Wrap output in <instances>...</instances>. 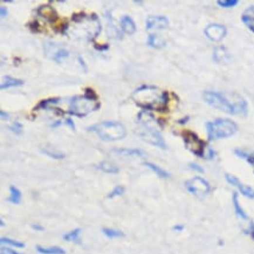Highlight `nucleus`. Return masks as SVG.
Instances as JSON below:
<instances>
[{"label": "nucleus", "mask_w": 254, "mask_h": 254, "mask_svg": "<svg viewBox=\"0 0 254 254\" xmlns=\"http://www.w3.org/2000/svg\"><path fill=\"white\" fill-rule=\"evenodd\" d=\"M97 169L102 170L103 172H106V174H111V175H115V174H118L120 172V169L115 165V164L110 163V162H107V161H103L101 162L96 165Z\"/></svg>", "instance_id": "aec40b11"}, {"label": "nucleus", "mask_w": 254, "mask_h": 254, "mask_svg": "<svg viewBox=\"0 0 254 254\" xmlns=\"http://www.w3.org/2000/svg\"><path fill=\"white\" fill-rule=\"evenodd\" d=\"M124 193V187L118 185V186H115L114 189H112V191L108 195V198H114V197H117V196H122Z\"/></svg>", "instance_id": "2f4dec72"}, {"label": "nucleus", "mask_w": 254, "mask_h": 254, "mask_svg": "<svg viewBox=\"0 0 254 254\" xmlns=\"http://www.w3.org/2000/svg\"><path fill=\"white\" fill-rule=\"evenodd\" d=\"M189 167H190V169H191V170H193V171L199 172V174H203V172H204L203 167H201V166L199 165V164H197V163H189Z\"/></svg>", "instance_id": "72a5a7b5"}, {"label": "nucleus", "mask_w": 254, "mask_h": 254, "mask_svg": "<svg viewBox=\"0 0 254 254\" xmlns=\"http://www.w3.org/2000/svg\"><path fill=\"white\" fill-rule=\"evenodd\" d=\"M112 152L122 156V157H143L144 156V152L141 149L121 148V149H114L112 150Z\"/></svg>", "instance_id": "dca6fc26"}, {"label": "nucleus", "mask_w": 254, "mask_h": 254, "mask_svg": "<svg viewBox=\"0 0 254 254\" xmlns=\"http://www.w3.org/2000/svg\"><path fill=\"white\" fill-rule=\"evenodd\" d=\"M40 151L42 152V154L47 155L48 157L51 158H54V160H63L65 158V154L61 151H57V150H54L52 146H46V148H41Z\"/></svg>", "instance_id": "4be33fe9"}, {"label": "nucleus", "mask_w": 254, "mask_h": 254, "mask_svg": "<svg viewBox=\"0 0 254 254\" xmlns=\"http://www.w3.org/2000/svg\"><path fill=\"white\" fill-rule=\"evenodd\" d=\"M144 165L148 166L150 170H152V171H154L155 174L158 176V177H161V178H169L170 177L169 172L165 171V170H164V169H162L161 166L156 165V164H154V163H150V162H145V163H144Z\"/></svg>", "instance_id": "5701e85b"}, {"label": "nucleus", "mask_w": 254, "mask_h": 254, "mask_svg": "<svg viewBox=\"0 0 254 254\" xmlns=\"http://www.w3.org/2000/svg\"><path fill=\"white\" fill-rule=\"evenodd\" d=\"M217 4L220 7L224 8H231V7H235L236 5L239 4L238 0H218Z\"/></svg>", "instance_id": "7c9ffc66"}, {"label": "nucleus", "mask_w": 254, "mask_h": 254, "mask_svg": "<svg viewBox=\"0 0 254 254\" xmlns=\"http://www.w3.org/2000/svg\"><path fill=\"white\" fill-rule=\"evenodd\" d=\"M102 233L107 236V238H110V239L122 238V236H124V233L122 231L116 229H108V227H105V229L102 230Z\"/></svg>", "instance_id": "bb28decb"}, {"label": "nucleus", "mask_w": 254, "mask_h": 254, "mask_svg": "<svg viewBox=\"0 0 254 254\" xmlns=\"http://www.w3.org/2000/svg\"><path fill=\"white\" fill-rule=\"evenodd\" d=\"M61 123H62L61 121H57V122H55L54 124H52V128H56V127H59Z\"/></svg>", "instance_id": "37998d69"}, {"label": "nucleus", "mask_w": 254, "mask_h": 254, "mask_svg": "<svg viewBox=\"0 0 254 254\" xmlns=\"http://www.w3.org/2000/svg\"><path fill=\"white\" fill-rule=\"evenodd\" d=\"M0 241H1V244L2 245H11V246H13V247H18V248H22V247H25V244L24 242H21V241H18V240H13V239H10V238H4V236H2L1 239H0Z\"/></svg>", "instance_id": "c85d7f7f"}, {"label": "nucleus", "mask_w": 254, "mask_h": 254, "mask_svg": "<svg viewBox=\"0 0 254 254\" xmlns=\"http://www.w3.org/2000/svg\"><path fill=\"white\" fill-rule=\"evenodd\" d=\"M45 52L47 57H50V59L56 62H60L62 59L69 56V51L67 48H63L61 46L53 44V42H46Z\"/></svg>", "instance_id": "1a4fd4ad"}, {"label": "nucleus", "mask_w": 254, "mask_h": 254, "mask_svg": "<svg viewBox=\"0 0 254 254\" xmlns=\"http://www.w3.org/2000/svg\"><path fill=\"white\" fill-rule=\"evenodd\" d=\"M225 178H226L227 183L231 184L232 186H236V189L240 191L242 196H245V197L250 198V199L254 198V190L252 189V187L248 186V185H245L244 183H241V181H239L236 177H235L233 175L226 174V175H225Z\"/></svg>", "instance_id": "9b49d317"}, {"label": "nucleus", "mask_w": 254, "mask_h": 254, "mask_svg": "<svg viewBox=\"0 0 254 254\" xmlns=\"http://www.w3.org/2000/svg\"><path fill=\"white\" fill-rule=\"evenodd\" d=\"M215 157V151H213L212 149H209V154H207V158H209V160H211V158H213Z\"/></svg>", "instance_id": "a19ab883"}, {"label": "nucleus", "mask_w": 254, "mask_h": 254, "mask_svg": "<svg viewBox=\"0 0 254 254\" xmlns=\"http://www.w3.org/2000/svg\"><path fill=\"white\" fill-rule=\"evenodd\" d=\"M24 85V81L20 79H14L12 76H5L2 79V83L0 86V89L5 91V89L13 88V87H20V86Z\"/></svg>", "instance_id": "f3484780"}, {"label": "nucleus", "mask_w": 254, "mask_h": 254, "mask_svg": "<svg viewBox=\"0 0 254 254\" xmlns=\"http://www.w3.org/2000/svg\"><path fill=\"white\" fill-rule=\"evenodd\" d=\"M66 124V126H68L69 128L72 129V130H75V123H74V121L72 120V118H66L65 120V122H63Z\"/></svg>", "instance_id": "c9c22d12"}, {"label": "nucleus", "mask_w": 254, "mask_h": 254, "mask_svg": "<svg viewBox=\"0 0 254 254\" xmlns=\"http://www.w3.org/2000/svg\"><path fill=\"white\" fill-rule=\"evenodd\" d=\"M174 231H176V232H181V231L184 230V226L183 225H176V226H174V229H172Z\"/></svg>", "instance_id": "4c0bfd02"}, {"label": "nucleus", "mask_w": 254, "mask_h": 254, "mask_svg": "<svg viewBox=\"0 0 254 254\" xmlns=\"http://www.w3.org/2000/svg\"><path fill=\"white\" fill-rule=\"evenodd\" d=\"M100 107L101 103L97 100L96 94L94 93L93 89L87 88L83 95H76V96L72 97L71 102H69L68 114L72 116L83 118L88 116L91 112L96 111L97 109H100Z\"/></svg>", "instance_id": "7ed1b4c3"}, {"label": "nucleus", "mask_w": 254, "mask_h": 254, "mask_svg": "<svg viewBox=\"0 0 254 254\" xmlns=\"http://www.w3.org/2000/svg\"><path fill=\"white\" fill-rule=\"evenodd\" d=\"M205 36H206L207 39H210L211 41L219 42L226 36L227 30L224 25L220 24H210L205 27L204 30Z\"/></svg>", "instance_id": "9d476101"}, {"label": "nucleus", "mask_w": 254, "mask_h": 254, "mask_svg": "<svg viewBox=\"0 0 254 254\" xmlns=\"http://www.w3.org/2000/svg\"><path fill=\"white\" fill-rule=\"evenodd\" d=\"M36 251L41 254H66L65 250L59 246H52V247L36 246Z\"/></svg>", "instance_id": "393cba45"}, {"label": "nucleus", "mask_w": 254, "mask_h": 254, "mask_svg": "<svg viewBox=\"0 0 254 254\" xmlns=\"http://www.w3.org/2000/svg\"><path fill=\"white\" fill-rule=\"evenodd\" d=\"M0 226H1V227L5 226V223H4V220H2V219H0Z\"/></svg>", "instance_id": "c03bdc74"}, {"label": "nucleus", "mask_w": 254, "mask_h": 254, "mask_svg": "<svg viewBox=\"0 0 254 254\" xmlns=\"http://www.w3.org/2000/svg\"><path fill=\"white\" fill-rule=\"evenodd\" d=\"M207 105L231 115H246L248 106L246 100L236 93L206 91L203 94Z\"/></svg>", "instance_id": "f257e3e1"}, {"label": "nucleus", "mask_w": 254, "mask_h": 254, "mask_svg": "<svg viewBox=\"0 0 254 254\" xmlns=\"http://www.w3.org/2000/svg\"><path fill=\"white\" fill-rule=\"evenodd\" d=\"M60 101H61V99H59V97H56V99L44 100V101H41V102L37 103L36 108H34V110H40V109H44V110H48L50 106L56 105V103H59Z\"/></svg>", "instance_id": "a878e982"}, {"label": "nucleus", "mask_w": 254, "mask_h": 254, "mask_svg": "<svg viewBox=\"0 0 254 254\" xmlns=\"http://www.w3.org/2000/svg\"><path fill=\"white\" fill-rule=\"evenodd\" d=\"M232 203H233V207H235V211H236V215L238 216L239 218L244 219V220H247L248 219V216L246 215V212H245L244 209L241 207L240 203H239V198H238V193L235 192L232 196Z\"/></svg>", "instance_id": "a211bd4d"}, {"label": "nucleus", "mask_w": 254, "mask_h": 254, "mask_svg": "<svg viewBox=\"0 0 254 254\" xmlns=\"http://www.w3.org/2000/svg\"><path fill=\"white\" fill-rule=\"evenodd\" d=\"M32 229H33V230H36V231H44V227L40 226V225H37V224L32 225Z\"/></svg>", "instance_id": "ea45409f"}, {"label": "nucleus", "mask_w": 254, "mask_h": 254, "mask_svg": "<svg viewBox=\"0 0 254 254\" xmlns=\"http://www.w3.org/2000/svg\"><path fill=\"white\" fill-rule=\"evenodd\" d=\"M241 21L246 25V27L254 33V5L247 7L241 16Z\"/></svg>", "instance_id": "2eb2a0df"}, {"label": "nucleus", "mask_w": 254, "mask_h": 254, "mask_svg": "<svg viewBox=\"0 0 254 254\" xmlns=\"http://www.w3.org/2000/svg\"><path fill=\"white\" fill-rule=\"evenodd\" d=\"M226 56V51H225L224 47H218L215 50V53H213V59L216 60L217 62H221Z\"/></svg>", "instance_id": "c756f323"}, {"label": "nucleus", "mask_w": 254, "mask_h": 254, "mask_svg": "<svg viewBox=\"0 0 254 254\" xmlns=\"http://www.w3.org/2000/svg\"><path fill=\"white\" fill-rule=\"evenodd\" d=\"M1 254H22V253H19L17 252V251L12 250V248H8V247H2L1 248Z\"/></svg>", "instance_id": "f704fd0d"}, {"label": "nucleus", "mask_w": 254, "mask_h": 254, "mask_svg": "<svg viewBox=\"0 0 254 254\" xmlns=\"http://www.w3.org/2000/svg\"><path fill=\"white\" fill-rule=\"evenodd\" d=\"M80 235H81V230L80 229H75L73 231H71V232L66 233L65 236H63V239H65L66 241H75L77 242V244H80Z\"/></svg>", "instance_id": "cd10ccee"}, {"label": "nucleus", "mask_w": 254, "mask_h": 254, "mask_svg": "<svg viewBox=\"0 0 254 254\" xmlns=\"http://www.w3.org/2000/svg\"><path fill=\"white\" fill-rule=\"evenodd\" d=\"M207 137L210 141L229 138L238 131V124L230 118H217L206 123Z\"/></svg>", "instance_id": "423d86ee"}, {"label": "nucleus", "mask_w": 254, "mask_h": 254, "mask_svg": "<svg viewBox=\"0 0 254 254\" xmlns=\"http://www.w3.org/2000/svg\"><path fill=\"white\" fill-rule=\"evenodd\" d=\"M142 114L145 118L138 116L140 127L135 130V132L140 136L141 140L150 144V145L157 146V148L161 149H166V143L164 141L163 136H162V134L158 131L157 128H155V127H152L150 124V122L155 121V117L145 111H142Z\"/></svg>", "instance_id": "20e7f679"}, {"label": "nucleus", "mask_w": 254, "mask_h": 254, "mask_svg": "<svg viewBox=\"0 0 254 254\" xmlns=\"http://www.w3.org/2000/svg\"><path fill=\"white\" fill-rule=\"evenodd\" d=\"M146 44H148V46H150V47H152V48H163L166 46V42L164 41L161 36H158L157 34H155V33L149 34L148 42H146Z\"/></svg>", "instance_id": "6ab92c4d"}, {"label": "nucleus", "mask_w": 254, "mask_h": 254, "mask_svg": "<svg viewBox=\"0 0 254 254\" xmlns=\"http://www.w3.org/2000/svg\"><path fill=\"white\" fill-rule=\"evenodd\" d=\"M0 116H1V120H7L10 115H8L7 112H5L4 110H1V111H0Z\"/></svg>", "instance_id": "58836bf2"}, {"label": "nucleus", "mask_w": 254, "mask_h": 254, "mask_svg": "<svg viewBox=\"0 0 254 254\" xmlns=\"http://www.w3.org/2000/svg\"><path fill=\"white\" fill-rule=\"evenodd\" d=\"M22 128H24V127H22V124L20 123V122H14L12 126H10V130L12 131V132H14V134H16V135L21 134Z\"/></svg>", "instance_id": "473e14b6"}, {"label": "nucleus", "mask_w": 254, "mask_h": 254, "mask_svg": "<svg viewBox=\"0 0 254 254\" xmlns=\"http://www.w3.org/2000/svg\"><path fill=\"white\" fill-rule=\"evenodd\" d=\"M169 26V20L164 16H150L145 21L146 31L164 30Z\"/></svg>", "instance_id": "f8f14e48"}, {"label": "nucleus", "mask_w": 254, "mask_h": 254, "mask_svg": "<svg viewBox=\"0 0 254 254\" xmlns=\"http://www.w3.org/2000/svg\"><path fill=\"white\" fill-rule=\"evenodd\" d=\"M36 12L40 17H42L45 20H47V21L54 22L57 20L56 11L54 10V7L51 6V5H41V6L37 8Z\"/></svg>", "instance_id": "ddd939ff"}, {"label": "nucleus", "mask_w": 254, "mask_h": 254, "mask_svg": "<svg viewBox=\"0 0 254 254\" xmlns=\"http://www.w3.org/2000/svg\"><path fill=\"white\" fill-rule=\"evenodd\" d=\"M131 99L140 108L145 110H165L169 103V95L155 86H141L135 89Z\"/></svg>", "instance_id": "f03ea898"}, {"label": "nucleus", "mask_w": 254, "mask_h": 254, "mask_svg": "<svg viewBox=\"0 0 254 254\" xmlns=\"http://www.w3.org/2000/svg\"><path fill=\"white\" fill-rule=\"evenodd\" d=\"M235 154L238 156L239 158H242V160L246 161L248 164H251V165L253 166V171H254V154L245 149H236Z\"/></svg>", "instance_id": "412c9836"}, {"label": "nucleus", "mask_w": 254, "mask_h": 254, "mask_svg": "<svg viewBox=\"0 0 254 254\" xmlns=\"http://www.w3.org/2000/svg\"><path fill=\"white\" fill-rule=\"evenodd\" d=\"M87 130L93 131L99 136L101 140L107 142H114V141L122 140L126 137L127 130L122 123L117 121H105L94 126L88 127Z\"/></svg>", "instance_id": "39448f33"}, {"label": "nucleus", "mask_w": 254, "mask_h": 254, "mask_svg": "<svg viewBox=\"0 0 254 254\" xmlns=\"http://www.w3.org/2000/svg\"><path fill=\"white\" fill-rule=\"evenodd\" d=\"M120 25L124 33L129 34V36H132V34L136 32V24H135L134 20L129 16H123L122 18H121Z\"/></svg>", "instance_id": "4468645a"}, {"label": "nucleus", "mask_w": 254, "mask_h": 254, "mask_svg": "<svg viewBox=\"0 0 254 254\" xmlns=\"http://www.w3.org/2000/svg\"><path fill=\"white\" fill-rule=\"evenodd\" d=\"M0 16H1V18H5L7 16V8L5 6L0 7Z\"/></svg>", "instance_id": "e433bc0d"}, {"label": "nucleus", "mask_w": 254, "mask_h": 254, "mask_svg": "<svg viewBox=\"0 0 254 254\" xmlns=\"http://www.w3.org/2000/svg\"><path fill=\"white\" fill-rule=\"evenodd\" d=\"M185 187L190 193L198 198H204L211 192V185L209 181L201 177H193L185 181Z\"/></svg>", "instance_id": "6e6552de"}, {"label": "nucleus", "mask_w": 254, "mask_h": 254, "mask_svg": "<svg viewBox=\"0 0 254 254\" xmlns=\"http://www.w3.org/2000/svg\"><path fill=\"white\" fill-rule=\"evenodd\" d=\"M183 141L185 144V148L192 152L197 157H205V150H206V144L203 140H200L197 134L192 131H184L183 132Z\"/></svg>", "instance_id": "0eeeda50"}, {"label": "nucleus", "mask_w": 254, "mask_h": 254, "mask_svg": "<svg viewBox=\"0 0 254 254\" xmlns=\"http://www.w3.org/2000/svg\"><path fill=\"white\" fill-rule=\"evenodd\" d=\"M79 61H80V65H82V67H83V69H85L86 72H87V67H86V65H85V61H83V59L82 57H79Z\"/></svg>", "instance_id": "79ce46f5"}, {"label": "nucleus", "mask_w": 254, "mask_h": 254, "mask_svg": "<svg viewBox=\"0 0 254 254\" xmlns=\"http://www.w3.org/2000/svg\"><path fill=\"white\" fill-rule=\"evenodd\" d=\"M7 201L12 204H19L21 201V192L18 187L10 186V197L7 198Z\"/></svg>", "instance_id": "b1692460"}]
</instances>
